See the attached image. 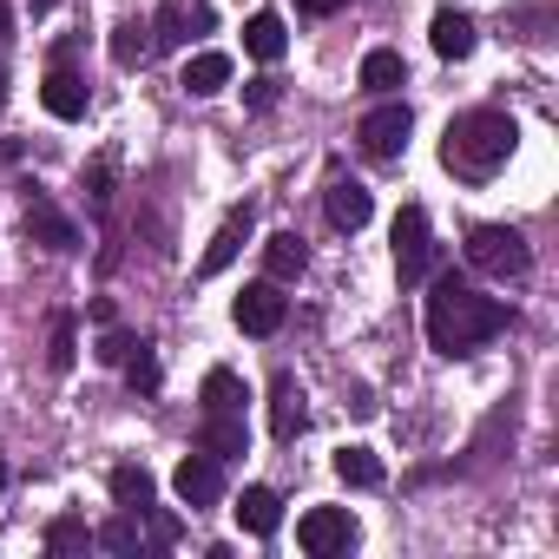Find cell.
<instances>
[{"mask_svg":"<svg viewBox=\"0 0 559 559\" xmlns=\"http://www.w3.org/2000/svg\"><path fill=\"white\" fill-rule=\"evenodd\" d=\"M349 0H297V14H310V21H330V14H343Z\"/></svg>","mask_w":559,"mask_h":559,"instance_id":"obj_34","label":"cell"},{"mask_svg":"<svg viewBox=\"0 0 559 559\" xmlns=\"http://www.w3.org/2000/svg\"><path fill=\"white\" fill-rule=\"evenodd\" d=\"M198 34H211V0H165L152 14V47H191Z\"/></svg>","mask_w":559,"mask_h":559,"instance_id":"obj_8","label":"cell"},{"mask_svg":"<svg viewBox=\"0 0 559 559\" xmlns=\"http://www.w3.org/2000/svg\"><path fill=\"white\" fill-rule=\"evenodd\" d=\"M323 211H330V224H336V230H362V224H369V211H376V198H369V185H356V178H330Z\"/></svg>","mask_w":559,"mask_h":559,"instance_id":"obj_15","label":"cell"},{"mask_svg":"<svg viewBox=\"0 0 559 559\" xmlns=\"http://www.w3.org/2000/svg\"><path fill=\"white\" fill-rule=\"evenodd\" d=\"M8 40H14V8L0 0V47H8Z\"/></svg>","mask_w":559,"mask_h":559,"instance_id":"obj_35","label":"cell"},{"mask_svg":"<svg viewBox=\"0 0 559 559\" xmlns=\"http://www.w3.org/2000/svg\"><path fill=\"white\" fill-rule=\"evenodd\" d=\"M93 546V526L80 520V513H60L53 526H47V552H86Z\"/></svg>","mask_w":559,"mask_h":559,"instance_id":"obj_27","label":"cell"},{"mask_svg":"<svg viewBox=\"0 0 559 559\" xmlns=\"http://www.w3.org/2000/svg\"><path fill=\"white\" fill-rule=\"evenodd\" d=\"M284 47H290V34H284V14H250L243 21V53L250 60H263V67H276V60H284Z\"/></svg>","mask_w":559,"mask_h":559,"instance_id":"obj_21","label":"cell"},{"mask_svg":"<svg viewBox=\"0 0 559 559\" xmlns=\"http://www.w3.org/2000/svg\"><path fill=\"white\" fill-rule=\"evenodd\" d=\"M73 356H80V330H73V317H60V323H53V349H47V369H53V376H67V369H73Z\"/></svg>","mask_w":559,"mask_h":559,"instance_id":"obj_29","label":"cell"},{"mask_svg":"<svg viewBox=\"0 0 559 559\" xmlns=\"http://www.w3.org/2000/svg\"><path fill=\"white\" fill-rule=\"evenodd\" d=\"M304 270H310V250H304V237H297V230L263 237V276H270V284H297Z\"/></svg>","mask_w":559,"mask_h":559,"instance_id":"obj_16","label":"cell"},{"mask_svg":"<svg viewBox=\"0 0 559 559\" xmlns=\"http://www.w3.org/2000/svg\"><path fill=\"white\" fill-rule=\"evenodd\" d=\"M198 402H204V415H243V382H237V369H211L204 376V389H198Z\"/></svg>","mask_w":559,"mask_h":559,"instance_id":"obj_23","label":"cell"},{"mask_svg":"<svg viewBox=\"0 0 559 559\" xmlns=\"http://www.w3.org/2000/svg\"><path fill=\"white\" fill-rule=\"evenodd\" d=\"M421 323H428V349L454 362V356H474L480 343H493V336L507 330V304H500V297H480L467 276L441 270L435 290H428Z\"/></svg>","mask_w":559,"mask_h":559,"instance_id":"obj_1","label":"cell"},{"mask_svg":"<svg viewBox=\"0 0 559 559\" xmlns=\"http://www.w3.org/2000/svg\"><path fill=\"white\" fill-rule=\"evenodd\" d=\"M467 263L480 276H500V284H520V276L533 270V250L513 224H474L467 230Z\"/></svg>","mask_w":559,"mask_h":559,"instance_id":"obj_3","label":"cell"},{"mask_svg":"<svg viewBox=\"0 0 559 559\" xmlns=\"http://www.w3.org/2000/svg\"><path fill=\"white\" fill-rule=\"evenodd\" d=\"M276 99H284V80H270V73H263V80H250V86H243V106H250V112H270V106H276Z\"/></svg>","mask_w":559,"mask_h":559,"instance_id":"obj_32","label":"cell"},{"mask_svg":"<svg viewBox=\"0 0 559 559\" xmlns=\"http://www.w3.org/2000/svg\"><path fill=\"white\" fill-rule=\"evenodd\" d=\"M145 520H152V546H178V533H185V526H178L171 513H158V507H152Z\"/></svg>","mask_w":559,"mask_h":559,"instance_id":"obj_33","label":"cell"},{"mask_svg":"<svg viewBox=\"0 0 559 559\" xmlns=\"http://www.w3.org/2000/svg\"><path fill=\"white\" fill-rule=\"evenodd\" d=\"M250 224H257V204L243 198L217 230H211V243H204V257H198V276H217V270H230V257L243 250V237H250Z\"/></svg>","mask_w":559,"mask_h":559,"instance_id":"obj_11","label":"cell"},{"mask_svg":"<svg viewBox=\"0 0 559 559\" xmlns=\"http://www.w3.org/2000/svg\"><path fill=\"white\" fill-rule=\"evenodd\" d=\"M408 132H415V112H408L402 99H389V106H376V112L356 126V145H362L369 158H402V152H408Z\"/></svg>","mask_w":559,"mask_h":559,"instance_id":"obj_6","label":"cell"},{"mask_svg":"<svg viewBox=\"0 0 559 559\" xmlns=\"http://www.w3.org/2000/svg\"><path fill=\"white\" fill-rule=\"evenodd\" d=\"M310 428V395H304V382L297 376H276L270 382V435L276 441H297Z\"/></svg>","mask_w":559,"mask_h":559,"instance_id":"obj_12","label":"cell"},{"mask_svg":"<svg viewBox=\"0 0 559 559\" xmlns=\"http://www.w3.org/2000/svg\"><path fill=\"white\" fill-rule=\"evenodd\" d=\"M178 86H185L191 99H211V93H224V86H230V53H191Z\"/></svg>","mask_w":559,"mask_h":559,"instance_id":"obj_22","label":"cell"},{"mask_svg":"<svg viewBox=\"0 0 559 559\" xmlns=\"http://www.w3.org/2000/svg\"><path fill=\"white\" fill-rule=\"evenodd\" d=\"M86 198H93V211L112 204V152H99V158L86 165Z\"/></svg>","mask_w":559,"mask_h":559,"instance_id":"obj_30","label":"cell"},{"mask_svg":"<svg viewBox=\"0 0 559 559\" xmlns=\"http://www.w3.org/2000/svg\"><path fill=\"white\" fill-rule=\"evenodd\" d=\"M171 493H178L191 513H198V507H217V500H224V461H211L204 448H198V454H185V461H178V474H171Z\"/></svg>","mask_w":559,"mask_h":559,"instance_id":"obj_9","label":"cell"},{"mask_svg":"<svg viewBox=\"0 0 559 559\" xmlns=\"http://www.w3.org/2000/svg\"><path fill=\"white\" fill-rule=\"evenodd\" d=\"M428 47H435L441 60H467V53L480 47L474 14H467V8H435V21H428Z\"/></svg>","mask_w":559,"mask_h":559,"instance_id":"obj_13","label":"cell"},{"mask_svg":"<svg viewBox=\"0 0 559 559\" xmlns=\"http://www.w3.org/2000/svg\"><path fill=\"white\" fill-rule=\"evenodd\" d=\"M402 86H408V60H402L395 47H369V53H362V93L395 99Z\"/></svg>","mask_w":559,"mask_h":559,"instance_id":"obj_18","label":"cell"},{"mask_svg":"<svg viewBox=\"0 0 559 559\" xmlns=\"http://www.w3.org/2000/svg\"><path fill=\"white\" fill-rule=\"evenodd\" d=\"M0 487H8V461H0Z\"/></svg>","mask_w":559,"mask_h":559,"instance_id":"obj_37","label":"cell"},{"mask_svg":"<svg viewBox=\"0 0 559 559\" xmlns=\"http://www.w3.org/2000/svg\"><path fill=\"white\" fill-rule=\"evenodd\" d=\"M230 323H237L243 336H276V330L290 323V297H284V284H270V276H263V284H243L237 304H230Z\"/></svg>","mask_w":559,"mask_h":559,"instance_id":"obj_5","label":"cell"},{"mask_svg":"<svg viewBox=\"0 0 559 559\" xmlns=\"http://www.w3.org/2000/svg\"><path fill=\"white\" fill-rule=\"evenodd\" d=\"M40 106H47L53 119H86V106H93V86H86L73 67H47V80H40Z\"/></svg>","mask_w":559,"mask_h":559,"instance_id":"obj_14","label":"cell"},{"mask_svg":"<svg viewBox=\"0 0 559 559\" xmlns=\"http://www.w3.org/2000/svg\"><path fill=\"white\" fill-rule=\"evenodd\" d=\"M513 145H520V126H513L507 112H493V106H474V112L448 119V139H441V165H448L454 178L480 185V178H493V171L513 158Z\"/></svg>","mask_w":559,"mask_h":559,"instance_id":"obj_2","label":"cell"},{"mask_svg":"<svg viewBox=\"0 0 559 559\" xmlns=\"http://www.w3.org/2000/svg\"><path fill=\"white\" fill-rule=\"evenodd\" d=\"M119 369H126V389H132V395H158V389H165V369H158L152 343H139V349H132Z\"/></svg>","mask_w":559,"mask_h":559,"instance_id":"obj_26","label":"cell"},{"mask_svg":"<svg viewBox=\"0 0 559 559\" xmlns=\"http://www.w3.org/2000/svg\"><path fill=\"white\" fill-rule=\"evenodd\" d=\"M93 546H106V552H139V513H119V520H106V526L93 533Z\"/></svg>","mask_w":559,"mask_h":559,"instance_id":"obj_28","label":"cell"},{"mask_svg":"<svg viewBox=\"0 0 559 559\" xmlns=\"http://www.w3.org/2000/svg\"><path fill=\"white\" fill-rule=\"evenodd\" d=\"M336 474H343L349 487H382V480H389V467H382L376 448H336Z\"/></svg>","mask_w":559,"mask_h":559,"instance_id":"obj_25","label":"cell"},{"mask_svg":"<svg viewBox=\"0 0 559 559\" xmlns=\"http://www.w3.org/2000/svg\"><path fill=\"white\" fill-rule=\"evenodd\" d=\"M428 270H435L428 211H421V204H402V211H395V276H402V284H421Z\"/></svg>","mask_w":559,"mask_h":559,"instance_id":"obj_4","label":"cell"},{"mask_svg":"<svg viewBox=\"0 0 559 559\" xmlns=\"http://www.w3.org/2000/svg\"><path fill=\"white\" fill-rule=\"evenodd\" d=\"M198 448H204L211 461H237V454H250V428H243V415H204Z\"/></svg>","mask_w":559,"mask_h":559,"instance_id":"obj_19","label":"cell"},{"mask_svg":"<svg viewBox=\"0 0 559 559\" xmlns=\"http://www.w3.org/2000/svg\"><path fill=\"white\" fill-rule=\"evenodd\" d=\"M132 349H139V336H126V330H112V323H106V336H99V362H106V369H119Z\"/></svg>","mask_w":559,"mask_h":559,"instance_id":"obj_31","label":"cell"},{"mask_svg":"<svg viewBox=\"0 0 559 559\" xmlns=\"http://www.w3.org/2000/svg\"><path fill=\"white\" fill-rule=\"evenodd\" d=\"M152 60V21H119L112 27V67H145Z\"/></svg>","mask_w":559,"mask_h":559,"instance_id":"obj_24","label":"cell"},{"mask_svg":"<svg viewBox=\"0 0 559 559\" xmlns=\"http://www.w3.org/2000/svg\"><path fill=\"white\" fill-rule=\"evenodd\" d=\"M53 8H60V0H27V14H34V21H40V14H53Z\"/></svg>","mask_w":559,"mask_h":559,"instance_id":"obj_36","label":"cell"},{"mask_svg":"<svg viewBox=\"0 0 559 559\" xmlns=\"http://www.w3.org/2000/svg\"><path fill=\"white\" fill-rule=\"evenodd\" d=\"M230 513H237V526H243V533H250V539H270V533H276V526H284V500H276V493H270V487H243V493H237V507H230Z\"/></svg>","mask_w":559,"mask_h":559,"instance_id":"obj_17","label":"cell"},{"mask_svg":"<svg viewBox=\"0 0 559 559\" xmlns=\"http://www.w3.org/2000/svg\"><path fill=\"white\" fill-rule=\"evenodd\" d=\"M27 237H34L40 250H60V257L80 250V224H73L53 198H40V191H27Z\"/></svg>","mask_w":559,"mask_h":559,"instance_id":"obj_10","label":"cell"},{"mask_svg":"<svg viewBox=\"0 0 559 559\" xmlns=\"http://www.w3.org/2000/svg\"><path fill=\"white\" fill-rule=\"evenodd\" d=\"M106 487H112L119 513H139V520H145V513L158 507V480H152L145 467H132V461H126V467H112V474H106Z\"/></svg>","mask_w":559,"mask_h":559,"instance_id":"obj_20","label":"cell"},{"mask_svg":"<svg viewBox=\"0 0 559 559\" xmlns=\"http://www.w3.org/2000/svg\"><path fill=\"white\" fill-rule=\"evenodd\" d=\"M297 546H304L310 559L349 552V546H356V520H349V507H310V513L297 520Z\"/></svg>","mask_w":559,"mask_h":559,"instance_id":"obj_7","label":"cell"}]
</instances>
